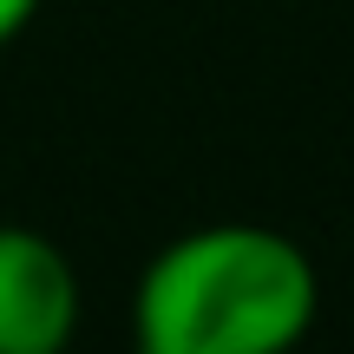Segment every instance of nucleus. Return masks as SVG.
<instances>
[{
	"instance_id": "obj_1",
	"label": "nucleus",
	"mask_w": 354,
	"mask_h": 354,
	"mask_svg": "<svg viewBox=\"0 0 354 354\" xmlns=\"http://www.w3.org/2000/svg\"><path fill=\"white\" fill-rule=\"evenodd\" d=\"M322 315V276L269 223H203L171 236L131 289L145 354H282Z\"/></svg>"
},
{
	"instance_id": "obj_3",
	"label": "nucleus",
	"mask_w": 354,
	"mask_h": 354,
	"mask_svg": "<svg viewBox=\"0 0 354 354\" xmlns=\"http://www.w3.org/2000/svg\"><path fill=\"white\" fill-rule=\"evenodd\" d=\"M39 7H46V0H0V46H7V39H20L26 26H33Z\"/></svg>"
},
{
	"instance_id": "obj_2",
	"label": "nucleus",
	"mask_w": 354,
	"mask_h": 354,
	"mask_svg": "<svg viewBox=\"0 0 354 354\" xmlns=\"http://www.w3.org/2000/svg\"><path fill=\"white\" fill-rule=\"evenodd\" d=\"M79 328V276L46 230L0 223V354H59Z\"/></svg>"
}]
</instances>
